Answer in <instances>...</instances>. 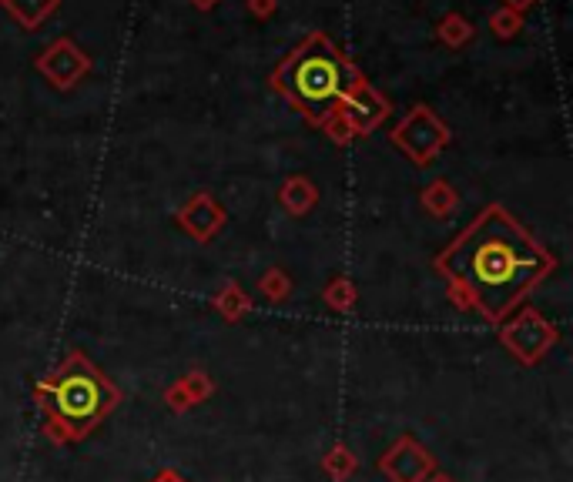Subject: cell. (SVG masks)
<instances>
[{
    "instance_id": "obj_1",
    "label": "cell",
    "mask_w": 573,
    "mask_h": 482,
    "mask_svg": "<svg viewBox=\"0 0 573 482\" xmlns=\"http://www.w3.org/2000/svg\"><path fill=\"white\" fill-rule=\"evenodd\" d=\"M436 268L450 278L460 302L473 305L486 322H503L553 272V255L506 208L490 205L436 258Z\"/></svg>"
},
{
    "instance_id": "obj_2",
    "label": "cell",
    "mask_w": 573,
    "mask_h": 482,
    "mask_svg": "<svg viewBox=\"0 0 573 482\" xmlns=\"http://www.w3.org/2000/svg\"><path fill=\"white\" fill-rule=\"evenodd\" d=\"M362 81H366L362 71L329 34H309L272 74V88L285 94L292 108L312 124L336 114L342 98Z\"/></svg>"
},
{
    "instance_id": "obj_3",
    "label": "cell",
    "mask_w": 573,
    "mask_h": 482,
    "mask_svg": "<svg viewBox=\"0 0 573 482\" xmlns=\"http://www.w3.org/2000/svg\"><path fill=\"white\" fill-rule=\"evenodd\" d=\"M111 399V385L101 379L98 369L84 359H71L51 385V402L47 406H51L54 419L61 426H68L71 432H84L108 412Z\"/></svg>"
},
{
    "instance_id": "obj_4",
    "label": "cell",
    "mask_w": 573,
    "mask_h": 482,
    "mask_svg": "<svg viewBox=\"0 0 573 482\" xmlns=\"http://www.w3.org/2000/svg\"><path fill=\"white\" fill-rule=\"evenodd\" d=\"M393 141L416 161V165H429V161L446 148V141H450V128H446L426 104H416V108L396 124Z\"/></svg>"
},
{
    "instance_id": "obj_5",
    "label": "cell",
    "mask_w": 573,
    "mask_h": 482,
    "mask_svg": "<svg viewBox=\"0 0 573 482\" xmlns=\"http://www.w3.org/2000/svg\"><path fill=\"white\" fill-rule=\"evenodd\" d=\"M37 71H41L54 88H74L84 74L91 71V54L71 41V37H57L37 54Z\"/></svg>"
},
{
    "instance_id": "obj_6",
    "label": "cell",
    "mask_w": 573,
    "mask_h": 482,
    "mask_svg": "<svg viewBox=\"0 0 573 482\" xmlns=\"http://www.w3.org/2000/svg\"><path fill=\"white\" fill-rule=\"evenodd\" d=\"M339 114L349 121V128L356 131V134H366V131H372L389 114V101L382 98V94L372 88L369 81H362V84H356V88L346 94V98H342Z\"/></svg>"
},
{
    "instance_id": "obj_7",
    "label": "cell",
    "mask_w": 573,
    "mask_h": 482,
    "mask_svg": "<svg viewBox=\"0 0 573 482\" xmlns=\"http://www.w3.org/2000/svg\"><path fill=\"white\" fill-rule=\"evenodd\" d=\"M503 339L513 352L523 355V359H537V355L547 349V342H550V325L540 322L537 312H523L517 322L506 325Z\"/></svg>"
},
{
    "instance_id": "obj_8",
    "label": "cell",
    "mask_w": 573,
    "mask_h": 482,
    "mask_svg": "<svg viewBox=\"0 0 573 482\" xmlns=\"http://www.w3.org/2000/svg\"><path fill=\"white\" fill-rule=\"evenodd\" d=\"M178 218H181V225H185L195 238H212L215 231H218V225H222V221H225L222 208H218L208 195L191 198L188 205L181 208V215H178Z\"/></svg>"
},
{
    "instance_id": "obj_9",
    "label": "cell",
    "mask_w": 573,
    "mask_h": 482,
    "mask_svg": "<svg viewBox=\"0 0 573 482\" xmlns=\"http://www.w3.org/2000/svg\"><path fill=\"white\" fill-rule=\"evenodd\" d=\"M0 4H4V11L11 14L24 31H37V27L61 7V0H0Z\"/></svg>"
},
{
    "instance_id": "obj_10",
    "label": "cell",
    "mask_w": 573,
    "mask_h": 482,
    "mask_svg": "<svg viewBox=\"0 0 573 482\" xmlns=\"http://www.w3.org/2000/svg\"><path fill=\"white\" fill-rule=\"evenodd\" d=\"M436 37L446 47H463V44L473 41V24L466 21L463 14H446L443 21H439V27H436Z\"/></svg>"
},
{
    "instance_id": "obj_11",
    "label": "cell",
    "mask_w": 573,
    "mask_h": 482,
    "mask_svg": "<svg viewBox=\"0 0 573 482\" xmlns=\"http://www.w3.org/2000/svg\"><path fill=\"white\" fill-rule=\"evenodd\" d=\"M282 205L292 211V215H302L315 205V188L305 178H289L282 191Z\"/></svg>"
},
{
    "instance_id": "obj_12",
    "label": "cell",
    "mask_w": 573,
    "mask_h": 482,
    "mask_svg": "<svg viewBox=\"0 0 573 482\" xmlns=\"http://www.w3.org/2000/svg\"><path fill=\"white\" fill-rule=\"evenodd\" d=\"M490 31L496 37H503V41H510V37H517L523 31V14L510 11V7H496L490 14Z\"/></svg>"
},
{
    "instance_id": "obj_13",
    "label": "cell",
    "mask_w": 573,
    "mask_h": 482,
    "mask_svg": "<svg viewBox=\"0 0 573 482\" xmlns=\"http://www.w3.org/2000/svg\"><path fill=\"white\" fill-rule=\"evenodd\" d=\"M453 191H450V185H443V181H436V185H429V191H426V208L429 211H436V215H446V211L453 208Z\"/></svg>"
},
{
    "instance_id": "obj_14",
    "label": "cell",
    "mask_w": 573,
    "mask_h": 482,
    "mask_svg": "<svg viewBox=\"0 0 573 482\" xmlns=\"http://www.w3.org/2000/svg\"><path fill=\"white\" fill-rule=\"evenodd\" d=\"M248 14L259 17V21H269V17L279 11V0H245Z\"/></svg>"
},
{
    "instance_id": "obj_15",
    "label": "cell",
    "mask_w": 573,
    "mask_h": 482,
    "mask_svg": "<svg viewBox=\"0 0 573 482\" xmlns=\"http://www.w3.org/2000/svg\"><path fill=\"white\" fill-rule=\"evenodd\" d=\"M533 4H537V0H503V7H510V11H517V14L530 11Z\"/></svg>"
},
{
    "instance_id": "obj_16",
    "label": "cell",
    "mask_w": 573,
    "mask_h": 482,
    "mask_svg": "<svg viewBox=\"0 0 573 482\" xmlns=\"http://www.w3.org/2000/svg\"><path fill=\"white\" fill-rule=\"evenodd\" d=\"M215 4H218V0H191V7H195V11H212Z\"/></svg>"
}]
</instances>
